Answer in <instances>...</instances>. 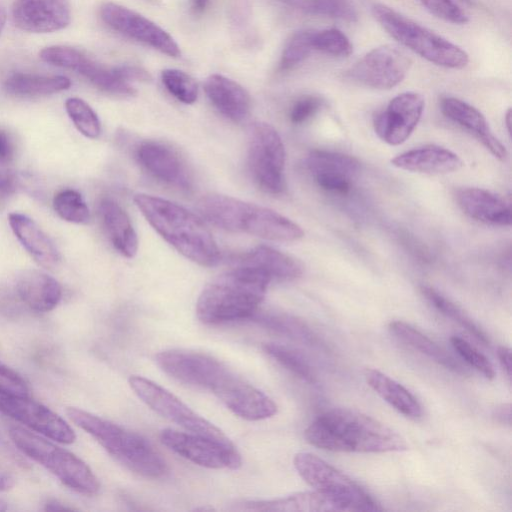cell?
I'll list each match as a JSON object with an SVG mask.
<instances>
[{
  "mask_svg": "<svg viewBox=\"0 0 512 512\" xmlns=\"http://www.w3.org/2000/svg\"><path fill=\"white\" fill-rule=\"evenodd\" d=\"M322 100L313 95L299 98L291 107L289 118L293 124H302L313 117L321 108Z\"/></svg>",
  "mask_w": 512,
  "mask_h": 512,
  "instance_id": "cell-46",
  "label": "cell"
},
{
  "mask_svg": "<svg viewBox=\"0 0 512 512\" xmlns=\"http://www.w3.org/2000/svg\"><path fill=\"white\" fill-rule=\"evenodd\" d=\"M213 393L229 410L246 420H262L277 413V405L269 396L232 372Z\"/></svg>",
  "mask_w": 512,
  "mask_h": 512,
  "instance_id": "cell-18",
  "label": "cell"
},
{
  "mask_svg": "<svg viewBox=\"0 0 512 512\" xmlns=\"http://www.w3.org/2000/svg\"><path fill=\"white\" fill-rule=\"evenodd\" d=\"M14 25L30 33H49L66 28L71 20L69 0H15Z\"/></svg>",
  "mask_w": 512,
  "mask_h": 512,
  "instance_id": "cell-17",
  "label": "cell"
},
{
  "mask_svg": "<svg viewBox=\"0 0 512 512\" xmlns=\"http://www.w3.org/2000/svg\"><path fill=\"white\" fill-rule=\"evenodd\" d=\"M391 164L401 170L426 174H446L457 171L463 166L457 154L436 145L403 152L394 157Z\"/></svg>",
  "mask_w": 512,
  "mask_h": 512,
  "instance_id": "cell-23",
  "label": "cell"
},
{
  "mask_svg": "<svg viewBox=\"0 0 512 512\" xmlns=\"http://www.w3.org/2000/svg\"><path fill=\"white\" fill-rule=\"evenodd\" d=\"M497 355L507 377L511 379V350L506 346H500L498 347Z\"/></svg>",
  "mask_w": 512,
  "mask_h": 512,
  "instance_id": "cell-48",
  "label": "cell"
},
{
  "mask_svg": "<svg viewBox=\"0 0 512 512\" xmlns=\"http://www.w3.org/2000/svg\"><path fill=\"white\" fill-rule=\"evenodd\" d=\"M9 436L23 454L41 464L69 488L86 495L99 490L96 476L75 454L25 428L12 427Z\"/></svg>",
  "mask_w": 512,
  "mask_h": 512,
  "instance_id": "cell-7",
  "label": "cell"
},
{
  "mask_svg": "<svg viewBox=\"0 0 512 512\" xmlns=\"http://www.w3.org/2000/svg\"><path fill=\"white\" fill-rule=\"evenodd\" d=\"M99 213L113 246L123 256L134 257L138 250V238L127 213L111 199L101 201Z\"/></svg>",
  "mask_w": 512,
  "mask_h": 512,
  "instance_id": "cell-28",
  "label": "cell"
},
{
  "mask_svg": "<svg viewBox=\"0 0 512 512\" xmlns=\"http://www.w3.org/2000/svg\"><path fill=\"white\" fill-rule=\"evenodd\" d=\"M302 479L316 491L337 501L343 511H378L381 508L357 483L323 459L309 452L294 456Z\"/></svg>",
  "mask_w": 512,
  "mask_h": 512,
  "instance_id": "cell-8",
  "label": "cell"
},
{
  "mask_svg": "<svg viewBox=\"0 0 512 512\" xmlns=\"http://www.w3.org/2000/svg\"><path fill=\"white\" fill-rule=\"evenodd\" d=\"M161 79L169 93L180 102L192 104L197 100V83L187 73L178 69H166L162 71Z\"/></svg>",
  "mask_w": 512,
  "mask_h": 512,
  "instance_id": "cell-38",
  "label": "cell"
},
{
  "mask_svg": "<svg viewBox=\"0 0 512 512\" xmlns=\"http://www.w3.org/2000/svg\"><path fill=\"white\" fill-rule=\"evenodd\" d=\"M8 222L16 238L42 267L53 269L58 266L60 255L51 239L25 214L13 212Z\"/></svg>",
  "mask_w": 512,
  "mask_h": 512,
  "instance_id": "cell-24",
  "label": "cell"
},
{
  "mask_svg": "<svg viewBox=\"0 0 512 512\" xmlns=\"http://www.w3.org/2000/svg\"><path fill=\"white\" fill-rule=\"evenodd\" d=\"M66 414L129 470L148 478H159L166 473L164 459L141 435L76 407H68Z\"/></svg>",
  "mask_w": 512,
  "mask_h": 512,
  "instance_id": "cell-5",
  "label": "cell"
},
{
  "mask_svg": "<svg viewBox=\"0 0 512 512\" xmlns=\"http://www.w3.org/2000/svg\"><path fill=\"white\" fill-rule=\"evenodd\" d=\"M318 448L335 452L382 453L408 449L405 439L356 410L334 408L318 416L304 432Z\"/></svg>",
  "mask_w": 512,
  "mask_h": 512,
  "instance_id": "cell-1",
  "label": "cell"
},
{
  "mask_svg": "<svg viewBox=\"0 0 512 512\" xmlns=\"http://www.w3.org/2000/svg\"><path fill=\"white\" fill-rule=\"evenodd\" d=\"M14 486V478L0 466V492L7 491Z\"/></svg>",
  "mask_w": 512,
  "mask_h": 512,
  "instance_id": "cell-50",
  "label": "cell"
},
{
  "mask_svg": "<svg viewBox=\"0 0 512 512\" xmlns=\"http://www.w3.org/2000/svg\"><path fill=\"white\" fill-rule=\"evenodd\" d=\"M389 330L397 339L446 369L461 374L466 373V369L457 359L409 324L403 321H393L389 324Z\"/></svg>",
  "mask_w": 512,
  "mask_h": 512,
  "instance_id": "cell-31",
  "label": "cell"
},
{
  "mask_svg": "<svg viewBox=\"0 0 512 512\" xmlns=\"http://www.w3.org/2000/svg\"><path fill=\"white\" fill-rule=\"evenodd\" d=\"M53 208L57 215L71 223L85 224L90 219V212L81 194L72 189H65L53 198Z\"/></svg>",
  "mask_w": 512,
  "mask_h": 512,
  "instance_id": "cell-35",
  "label": "cell"
},
{
  "mask_svg": "<svg viewBox=\"0 0 512 512\" xmlns=\"http://www.w3.org/2000/svg\"><path fill=\"white\" fill-rule=\"evenodd\" d=\"M6 22V11L4 7L0 4V33L4 28Z\"/></svg>",
  "mask_w": 512,
  "mask_h": 512,
  "instance_id": "cell-54",
  "label": "cell"
},
{
  "mask_svg": "<svg viewBox=\"0 0 512 512\" xmlns=\"http://www.w3.org/2000/svg\"><path fill=\"white\" fill-rule=\"evenodd\" d=\"M511 119H512V113H511V109L509 108L505 114V124H506L507 131H508L509 135H511Z\"/></svg>",
  "mask_w": 512,
  "mask_h": 512,
  "instance_id": "cell-53",
  "label": "cell"
},
{
  "mask_svg": "<svg viewBox=\"0 0 512 512\" xmlns=\"http://www.w3.org/2000/svg\"><path fill=\"white\" fill-rule=\"evenodd\" d=\"M16 290L20 299L32 310L48 312L61 300L59 282L39 270H25L17 278Z\"/></svg>",
  "mask_w": 512,
  "mask_h": 512,
  "instance_id": "cell-26",
  "label": "cell"
},
{
  "mask_svg": "<svg viewBox=\"0 0 512 512\" xmlns=\"http://www.w3.org/2000/svg\"><path fill=\"white\" fill-rule=\"evenodd\" d=\"M248 164L254 181L263 191L279 194L284 190L285 149L280 135L270 124L251 125Z\"/></svg>",
  "mask_w": 512,
  "mask_h": 512,
  "instance_id": "cell-9",
  "label": "cell"
},
{
  "mask_svg": "<svg viewBox=\"0 0 512 512\" xmlns=\"http://www.w3.org/2000/svg\"><path fill=\"white\" fill-rule=\"evenodd\" d=\"M496 421L501 424H511V405L510 404H502L498 406L493 413Z\"/></svg>",
  "mask_w": 512,
  "mask_h": 512,
  "instance_id": "cell-49",
  "label": "cell"
},
{
  "mask_svg": "<svg viewBox=\"0 0 512 512\" xmlns=\"http://www.w3.org/2000/svg\"><path fill=\"white\" fill-rule=\"evenodd\" d=\"M0 392L9 395L28 397L26 381L13 369L0 362Z\"/></svg>",
  "mask_w": 512,
  "mask_h": 512,
  "instance_id": "cell-45",
  "label": "cell"
},
{
  "mask_svg": "<svg viewBox=\"0 0 512 512\" xmlns=\"http://www.w3.org/2000/svg\"><path fill=\"white\" fill-rule=\"evenodd\" d=\"M364 376L367 384L394 409L409 418L422 415L417 399L400 383L376 369H366Z\"/></svg>",
  "mask_w": 512,
  "mask_h": 512,
  "instance_id": "cell-30",
  "label": "cell"
},
{
  "mask_svg": "<svg viewBox=\"0 0 512 512\" xmlns=\"http://www.w3.org/2000/svg\"><path fill=\"white\" fill-rule=\"evenodd\" d=\"M421 292L438 311L460 324L477 340L485 345H489V339L487 335L459 306L444 297L441 293L432 287L422 286Z\"/></svg>",
  "mask_w": 512,
  "mask_h": 512,
  "instance_id": "cell-33",
  "label": "cell"
},
{
  "mask_svg": "<svg viewBox=\"0 0 512 512\" xmlns=\"http://www.w3.org/2000/svg\"><path fill=\"white\" fill-rule=\"evenodd\" d=\"M412 61L401 49L392 45L376 47L351 66L345 77L356 84L388 90L403 81Z\"/></svg>",
  "mask_w": 512,
  "mask_h": 512,
  "instance_id": "cell-11",
  "label": "cell"
},
{
  "mask_svg": "<svg viewBox=\"0 0 512 512\" xmlns=\"http://www.w3.org/2000/svg\"><path fill=\"white\" fill-rule=\"evenodd\" d=\"M455 198L461 210L476 221L497 226L511 225V205L488 190L464 187L456 191Z\"/></svg>",
  "mask_w": 512,
  "mask_h": 512,
  "instance_id": "cell-21",
  "label": "cell"
},
{
  "mask_svg": "<svg viewBox=\"0 0 512 512\" xmlns=\"http://www.w3.org/2000/svg\"><path fill=\"white\" fill-rule=\"evenodd\" d=\"M65 110L77 130L87 138L96 139L101 125L97 114L84 100L71 97L65 102Z\"/></svg>",
  "mask_w": 512,
  "mask_h": 512,
  "instance_id": "cell-36",
  "label": "cell"
},
{
  "mask_svg": "<svg viewBox=\"0 0 512 512\" xmlns=\"http://www.w3.org/2000/svg\"><path fill=\"white\" fill-rule=\"evenodd\" d=\"M100 17L113 30L145 43L158 51L179 57L180 48L161 27L146 17L121 5L107 2L100 7Z\"/></svg>",
  "mask_w": 512,
  "mask_h": 512,
  "instance_id": "cell-14",
  "label": "cell"
},
{
  "mask_svg": "<svg viewBox=\"0 0 512 512\" xmlns=\"http://www.w3.org/2000/svg\"><path fill=\"white\" fill-rule=\"evenodd\" d=\"M128 382L138 398L164 418L191 433L227 444L232 443L218 427L195 413L179 398L153 381L133 375Z\"/></svg>",
  "mask_w": 512,
  "mask_h": 512,
  "instance_id": "cell-10",
  "label": "cell"
},
{
  "mask_svg": "<svg viewBox=\"0 0 512 512\" xmlns=\"http://www.w3.org/2000/svg\"><path fill=\"white\" fill-rule=\"evenodd\" d=\"M426 9L439 19L452 24H465L469 21V0H421Z\"/></svg>",
  "mask_w": 512,
  "mask_h": 512,
  "instance_id": "cell-40",
  "label": "cell"
},
{
  "mask_svg": "<svg viewBox=\"0 0 512 512\" xmlns=\"http://www.w3.org/2000/svg\"><path fill=\"white\" fill-rule=\"evenodd\" d=\"M263 349L277 363L300 379L308 383L317 381L316 374L309 362L298 351L276 343H267Z\"/></svg>",
  "mask_w": 512,
  "mask_h": 512,
  "instance_id": "cell-34",
  "label": "cell"
},
{
  "mask_svg": "<svg viewBox=\"0 0 512 512\" xmlns=\"http://www.w3.org/2000/svg\"><path fill=\"white\" fill-rule=\"evenodd\" d=\"M15 148L10 136L0 130V193L9 194L15 187Z\"/></svg>",
  "mask_w": 512,
  "mask_h": 512,
  "instance_id": "cell-41",
  "label": "cell"
},
{
  "mask_svg": "<svg viewBox=\"0 0 512 512\" xmlns=\"http://www.w3.org/2000/svg\"><path fill=\"white\" fill-rule=\"evenodd\" d=\"M196 208L209 223L227 231L283 242L296 241L304 235L298 224L278 212L231 196H203Z\"/></svg>",
  "mask_w": 512,
  "mask_h": 512,
  "instance_id": "cell-4",
  "label": "cell"
},
{
  "mask_svg": "<svg viewBox=\"0 0 512 512\" xmlns=\"http://www.w3.org/2000/svg\"><path fill=\"white\" fill-rule=\"evenodd\" d=\"M163 445L183 458L203 467L212 469H238L242 460L233 443L227 444L215 439L164 429L160 433Z\"/></svg>",
  "mask_w": 512,
  "mask_h": 512,
  "instance_id": "cell-12",
  "label": "cell"
},
{
  "mask_svg": "<svg viewBox=\"0 0 512 512\" xmlns=\"http://www.w3.org/2000/svg\"><path fill=\"white\" fill-rule=\"evenodd\" d=\"M44 510L46 511H71L73 510L72 507H68L64 505L62 502L50 499L45 503Z\"/></svg>",
  "mask_w": 512,
  "mask_h": 512,
  "instance_id": "cell-51",
  "label": "cell"
},
{
  "mask_svg": "<svg viewBox=\"0 0 512 512\" xmlns=\"http://www.w3.org/2000/svg\"><path fill=\"white\" fill-rule=\"evenodd\" d=\"M314 30L295 33L287 42L280 61V69L287 71L301 64L314 50Z\"/></svg>",
  "mask_w": 512,
  "mask_h": 512,
  "instance_id": "cell-37",
  "label": "cell"
},
{
  "mask_svg": "<svg viewBox=\"0 0 512 512\" xmlns=\"http://www.w3.org/2000/svg\"><path fill=\"white\" fill-rule=\"evenodd\" d=\"M210 0H191V9L195 14H202L208 7Z\"/></svg>",
  "mask_w": 512,
  "mask_h": 512,
  "instance_id": "cell-52",
  "label": "cell"
},
{
  "mask_svg": "<svg viewBox=\"0 0 512 512\" xmlns=\"http://www.w3.org/2000/svg\"><path fill=\"white\" fill-rule=\"evenodd\" d=\"M313 48L337 57H347L353 52V46L349 38L336 28L315 31Z\"/></svg>",
  "mask_w": 512,
  "mask_h": 512,
  "instance_id": "cell-39",
  "label": "cell"
},
{
  "mask_svg": "<svg viewBox=\"0 0 512 512\" xmlns=\"http://www.w3.org/2000/svg\"><path fill=\"white\" fill-rule=\"evenodd\" d=\"M263 321L273 329H276L290 337L314 345L317 337L301 322L286 316H265Z\"/></svg>",
  "mask_w": 512,
  "mask_h": 512,
  "instance_id": "cell-44",
  "label": "cell"
},
{
  "mask_svg": "<svg viewBox=\"0 0 512 512\" xmlns=\"http://www.w3.org/2000/svg\"><path fill=\"white\" fill-rule=\"evenodd\" d=\"M440 106L448 119L473 134L496 158L505 160V147L494 136L485 116L478 109L454 97L443 98Z\"/></svg>",
  "mask_w": 512,
  "mask_h": 512,
  "instance_id": "cell-22",
  "label": "cell"
},
{
  "mask_svg": "<svg viewBox=\"0 0 512 512\" xmlns=\"http://www.w3.org/2000/svg\"><path fill=\"white\" fill-rule=\"evenodd\" d=\"M155 360L163 372L179 382L212 392L231 373L217 359L199 352L166 350Z\"/></svg>",
  "mask_w": 512,
  "mask_h": 512,
  "instance_id": "cell-13",
  "label": "cell"
},
{
  "mask_svg": "<svg viewBox=\"0 0 512 512\" xmlns=\"http://www.w3.org/2000/svg\"><path fill=\"white\" fill-rule=\"evenodd\" d=\"M238 505V509L249 511H343L337 501L316 490L273 500L245 501Z\"/></svg>",
  "mask_w": 512,
  "mask_h": 512,
  "instance_id": "cell-27",
  "label": "cell"
},
{
  "mask_svg": "<svg viewBox=\"0 0 512 512\" xmlns=\"http://www.w3.org/2000/svg\"><path fill=\"white\" fill-rule=\"evenodd\" d=\"M306 166L319 187L337 194L348 193L353 179L360 171V163L356 158L325 150L310 152Z\"/></svg>",
  "mask_w": 512,
  "mask_h": 512,
  "instance_id": "cell-19",
  "label": "cell"
},
{
  "mask_svg": "<svg viewBox=\"0 0 512 512\" xmlns=\"http://www.w3.org/2000/svg\"><path fill=\"white\" fill-rule=\"evenodd\" d=\"M372 13L391 37L427 61L451 69L467 66L469 56L461 47L394 9L384 4H375Z\"/></svg>",
  "mask_w": 512,
  "mask_h": 512,
  "instance_id": "cell-6",
  "label": "cell"
},
{
  "mask_svg": "<svg viewBox=\"0 0 512 512\" xmlns=\"http://www.w3.org/2000/svg\"><path fill=\"white\" fill-rule=\"evenodd\" d=\"M134 202L148 223L179 253L202 266H214L220 251L212 234L195 214L169 200L137 194Z\"/></svg>",
  "mask_w": 512,
  "mask_h": 512,
  "instance_id": "cell-3",
  "label": "cell"
},
{
  "mask_svg": "<svg viewBox=\"0 0 512 512\" xmlns=\"http://www.w3.org/2000/svg\"><path fill=\"white\" fill-rule=\"evenodd\" d=\"M139 163L163 183L188 190L191 178L179 154L170 146L158 141H144L137 149Z\"/></svg>",
  "mask_w": 512,
  "mask_h": 512,
  "instance_id": "cell-20",
  "label": "cell"
},
{
  "mask_svg": "<svg viewBox=\"0 0 512 512\" xmlns=\"http://www.w3.org/2000/svg\"><path fill=\"white\" fill-rule=\"evenodd\" d=\"M424 106V98L419 93L404 92L395 96L374 117L376 135L392 146L404 143L419 123Z\"/></svg>",
  "mask_w": 512,
  "mask_h": 512,
  "instance_id": "cell-16",
  "label": "cell"
},
{
  "mask_svg": "<svg viewBox=\"0 0 512 512\" xmlns=\"http://www.w3.org/2000/svg\"><path fill=\"white\" fill-rule=\"evenodd\" d=\"M239 260L240 265L264 270L271 279L294 280L303 272V266L297 259L265 245L252 249Z\"/></svg>",
  "mask_w": 512,
  "mask_h": 512,
  "instance_id": "cell-29",
  "label": "cell"
},
{
  "mask_svg": "<svg viewBox=\"0 0 512 512\" xmlns=\"http://www.w3.org/2000/svg\"><path fill=\"white\" fill-rule=\"evenodd\" d=\"M307 9L315 14L356 22L358 15L349 0H308Z\"/></svg>",
  "mask_w": 512,
  "mask_h": 512,
  "instance_id": "cell-42",
  "label": "cell"
},
{
  "mask_svg": "<svg viewBox=\"0 0 512 512\" xmlns=\"http://www.w3.org/2000/svg\"><path fill=\"white\" fill-rule=\"evenodd\" d=\"M270 276L262 269L240 265L217 276L198 297L197 317L219 324L251 317L263 301Z\"/></svg>",
  "mask_w": 512,
  "mask_h": 512,
  "instance_id": "cell-2",
  "label": "cell"
},
{
  "mask_svg": "<svg viewBox=\"0 0 512 512\" xmlns=\"http://www.w3.org/2000/svg\"><path fill=\"white\" fill-rule=\"evenodd\" d=\"M450 340L454 349L467 363L481 372L488 380L494 379V367L483 354L461 337L453 336Z\"/></svg>",
  "mask_w": 512,
  "mask_h": 512,
  "instance_id": "cell-43",
  "label": "cell"
},
{
  "mask_svg": "<svg viewBox=\"0 0 512 512\" xmlns=\"http://www.w3.org/2000/svg\"><path fill=\"white\" fill-rule=\"evenodd\" d=\"M204 89L211 103L226 118L233 122H242L248 117L250 96L237 82L213 74L206 79Z\"/></svg>",
  "mask_w": 512,
  "mask_h": 512,
  "instance_id": "cell-25",
  "label": "cell"
},
{
  "mask_svg": "<svg viewBox=\"0 0 512 512\" xmlns=\"http://www.w3.org/2000/svg\"><path fill=\"white\" fill-rule=\"evenodd\" d=\"M0 413L57 442L71 444L76 439L72 428L59 415L27 397L0 392Z\"/></svg>",
  "mask_w": 512,
  "mask_h": 512,
  "instance_id": "cell-15",
  "label": "cell"
},
{
  "mask_svg": "<svg viewBox=\"0 0 512 512\" xmlns=\"http://www.w3.org/2000/svg\"><path fill=\"white\" fill-rule=\"evenodd\" d=\"M7 509V503L0 499V512Z\"/></svg>",
  "mask_w": 512,
  "mask_h": 512,
  "instance_id": "cell-55",
  "label": "cell"
},
{
  "mask_svg": "<svg viewBox=\"0 0 512 512\" xmlns=\"http://www.w3.org/2000/svg\"><path fill=\"white\" fill-rule=\"evenodd\" d=\"M115 70L119 77L126 82L130 80L147 81L150 78L149 74L145 70L136 66H119L115 67Z\"/></svg>",
  "mask_w": 512,
  "mask_h": 512,
  "instance_id": "cell-47",
  "label": "cell"
},
{
  "mask_svg": "<svg viewBox=\"0 0 512 512\" xmlns=\"http://www.w3.org/2000/svg\"><path fill=\"white\" fill-rule=\"evenodd\" d=\"M71 81L62 75H38L17 72L4 82L7 93L17 97L48 96L69 89Z\"/></svg>",
  "mask_w": 512,
  "mask_h": 512,
  "instance_id": "cell-32",
  "label": "cell"
}]
</instances>
